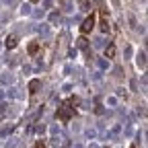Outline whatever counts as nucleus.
<instances>
[{
    "label": "nucleus",
    "mask_w": 148,
    "mask_h": 148,
    "mask_svg": "<svg viewBox=\"0 0 148 148\" xmlns=\"http://www.w3.org/2000/svg\"><path fill=\"white\" fill-rule=\"evenodd\" d=\"M31 2H39V0H31Z\"/></svg>",
    "instance_id": "nucleus-10"
},
{
    "label": "nucleus",
    "mask_w": 148,
    "mask_h": 148,
    "mask_svg": "<svg viewBox=\"0 0 148 148\" xmlns=\"http://www.w3.org/2000/svg\"><path fill=\"white\" fill-rule=\"evenodd\" d=\"M35 148H45V144H43V142H37V146H35Z\"/></svg>",
    "instance_id": "nucleus-9"
},
{
    "label": "nucleus",
    "mask_w": 148,
    "mask_h": 148,
    "mask_svg": "<svg viewBox=\"0 0 148 148\" xmlns=\"http://www.w3.org/2000/svg\"><path fill=\"white\" fill-rule=\"evenodd\" d=\"M37 49H39V43H37V41H33V43L29 45V53H37Z\"/></svg>",
    "instance_id": "nucleus-6"
},
{
    "label": "nucleus",
    "mask_w": 148,
    "mask_h": 148,
    "mask_svg": "<svg viewBox=\"0 0 148 148\" xmlns=\"http://www.w3.org/2000/svg\"><path fill=\"white\" fill-rule=\"evenodd\" d=\"M105 56H107V58H113V56H115V45H113V43H111V45H107Z\"/></svg>",
    "instance_id": "nucleus-5"
},
{
    "label": "nucleus",
    "mask_w": 148,
    "mask_h": 148,
    "mask_svg": "<svg viewBox=\"0 0 148 148\" xmlns=\"http://www.w3.org/2000/svg\"><path fill=\"white\" fill-rule=\"evenodd\" d=\"M39 88H41V80H31V82H29V90H31V92H37Z\"/></svg>",
    "instance_id": "nucleus-4"
},
{
    "label": "nucleus",
    "mask_w": 148,
    "mask_h": 148,
    "mask_svg": "<svg viewBox=\"0 0 148 148\" xmlns=\"http://www.w3.org/2000/svg\"><path fill=\"white\" fill-rule=\"evenodd\" d=\"M92 29H95V14H88L84 21H82V25H80V33L86 35V33H90Z\"/></svg>",
    "instance_id": "nucleus-2"
},
{
    "label": "nucleus",
    "mask_w": 148,
    "mask_h": 148,
    "mask_svg": "<svg viewBox=\"0 0 148 148\" xmlns=\"http://www.w3.org/2000/svg\"><path fill=\"white\" fill-rule=\"evenodd\" d=\"M78 47H80V49H86V47H88V43H86L84 37H80V39H78Z\"/></svg>",
    "instance_id": "nucleus-7"
},
{
    "label": "nucleus",
    "mask_w": 148,
    "mask_h": 148,
    "mask_svg": "<svg viewBox=\"0 0 148 148\" xmlns=\"http://www.w3.org/2000/svg\"><path fill=\"white\" fill-rule=\"evenodd\" d=\"M101 31H103V33H107V31H109V25H107V18H103V21H101Z\"/></svg>",
    "instance_id": "nucleus-8"
},
{
    "label": "nucleus",
    "mask_w": 148,
    "mask_h": 148,
    "mask_svg": "<svg viewBox=\"0 0 148 148\" xmlns=\"http://www.w3.org/2000/svg\"><path fill=\"white\" fill-rule=\"evenodd\" d=\"M132 148H134V146H132Z\"/></svg>",
    "instance_id": "nucleus-11"
},
{
    "label": "nucleus",
    "mask_w": 148,
    "mask_h": 148,
    "mask_svg": "<svg viewBox=\"0 0 148 148\" xmlns=\"http://www.w3.org/2000/svg\"><path fill=\"white\" fill-rule=\"evenodd\" d=\"M72 113H74V109H72L68 103H64L62 107H58V113H56V117H58L60 121H70Z\"/></svg>",
    "instance_id": "nucleus-1"
},
{
    "label": "nucleus",
    "mask_w": 148,
    "mask_h": 148,
    "mask_svg": "<svg viewBox=\"0 0 148 148\" xmlns=\"http://www.w3.org/2000/svg\"><path fill=\"white\" fill-rule=\"evenodd\" d=\"M16 43H18V39H16V35H8V37H6V41H4V45H6L8 49L16 47Z\"/></svg>",
    "instance_id": "nucleus-3"
}]
</instances>
